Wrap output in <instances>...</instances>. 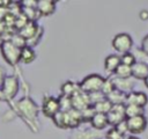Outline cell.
Returning <instances> with one entry per match:
<instances>
[{
	"mask_svg": "<svg viewBox=\"0 0 148 139\" xmlns=\"http://www.w3.org/2000/svg\"><path fill=\"white\" fill-rule=\"evenodd\" d=\"M104 80H105V78H103L99 74H89L80 82V88L86 94L101 92Z\"/></svg>",
	"mask_w": 148,
	"mask_h": 139,
	"instance_id": "cell-1",
	"label": "cell"
},
{
	"mask_svg": "<svg viewBox=\"0 0 148 139\" xmlns=\"http://www.w3.org/2000/svg\"><path fill=\"white\" fill-rule=\"evenodd\" d=\"M1 50V54L3 57V59L10 65V66H15L20 63V53H21V49H18L17 46H15L10 41L6 39L2 44V46L0 47Z\"/></svg>",
	"mask_w": 148,
	"mask_h": 139,
	"instance_id": "cell-2",
	"label": "cell"
},
{
	"mask_svg": "<svg viewBox=\"0 0 148 139\" xmlns=\"http://www.w3.org/2000/svg\"><path fill=\"white\" fill-rule=\"evenodd\" d=\"M132 46H133V39L130 34L120 32L112 38V47L121 54L130 52Z\"/></svg>",
	"mask_w": 148,
	"mask_h": 139,
	"instance_id": "cell-3",
	"label": "cell"
},
{
	"mask_svg": "<svg viewBox=\"0 0 148 139\" xmlns=\"http://www.w3.org/2000/svg\"><path fill=\"white\" fill-rule=\"evenodd\" d=\"M127 120V126H128V132L131 133V136H136L140 134L142 132H145V130L147 129V118L146 116H136V117H132V118H126Z\"/></svg>",
	"mask_w": 148,
	"mask_h": 139,
	"instance_id": "cell-4",
	"label": "cell"
},
{
	"mask_svg": "<svg viewBox=\"0 0 148 139\" xmlns=\"http://www.w3.org/2000/svg\"><path fill=\"white\" fill-rule=\"evenodd\" d=\"M108 116V120H109V125L111 126H116L117 124H119L120 122L126 119V115H125V104H113L111 110L109 111Z\"/></svg>",
	"mask_w": 148,
	"mask_h": 139,
	"instance_id": "cell-5",
	"label": "cell"
},
{
	"mask_svg": "<svg viewBox=\"0 0 148 139\" xmlns=\"http://www.w3.org/2000/svg\"><path fill=\"white\" fill-rule=\"evenodd\" d=\"M42 111H43L44 116L52 118L56 114H58L60 111L59 100L53 96H46L42 103Z\"/></svg>",
	"mask_w": 148,
	"mask_h": 139,
	"instance_id": "cell-6",
	"label": "cell"
},
{
	"mask_svg": "<svg viewBox=\"0 0 148 139\" xmlns=\"http://www.w3.org/2000/svg\"><path fill=\"white\" fill-rule=\"evenodd\" d=\"M1 90L6 96V98L14 97L18 92V80L13 75H7L1 87Z\"/></svg>",
	"mask_w": 148,
	"mask_h": 139,
	"instance_id": "cell-7",
	"label": "cell"
},
{
	"mask_svg": "<svg viewBox=\"0 0 148 139\" xmlns=\"http://www.w3.org/2000/svg\"><path fill=\"white\" fill-rule=\"evenodd\" d=\"M71 102H72V108L75 109V110H79V111L90 107L89 96H88V94L83 93L82 90H80L74 96H72L71 97Z\"/></svg>",
	"mask_w": 148,
	"mask_h": 139,
	"instance_id": "cell-8",
	"label": "cell"
},
{
	"mask_svg": "<svg viewBox=\"0 0 148 139\" xmlns=\"http://www.w3.org/2000/svg\"><path fill=\"white\" fill-rule=\"evenodd\" d=\"M147 103H148V96L143 92H131L126 94L125 104H134L145 108Z\"/></svg>",
	"mask_w": 148,
	"mask_h": 139,
	"instance_id": "cell-9",
	"label": "cell"
},
{
	"mask_svg": "<svg viewBox=\"0 0 148 139\" xmlns=\"http://www.w3.org/2000/svg\"><path fill=\"white\" fill-rule=\"evenodd\" d=\"M57 2L53 0H37L36 9L39 16H49L54 13Z\"/></svg>",
	"mask_w": 148,
	"mask_h": 139,
	"instance_id": "cell-10",
	"label": "cell"
},
{
	"mask_svg": "<svg viewBox=\"0 0 148 139\" xmlns=\"http://www.w3.org/2000/svg\"><path fill=\"white\" fill-rule=\"evenodd\" d=\"M132 76L138 80H145L148 76V65L143 61H136L132 66Z\"/></svg>",
	"mask_w": 148,
	"mask_h": 139,
	"instance_id": "cell-11",
	"label": "cell"
},
{
	"mask_svg": "<svg viewBox=\"0 0 148 139\" xmlns=\"http://www.w3.org/2000/svg\"><path fill=\"white\" fill-rule=\"evenodd\" d=\"M38 29H39V25H38L35 21H29V22L18 31V34H20L21 36H23V37L27 39V42H28L29 39H31V38L37 34Z\"/></svg>",
	"mask_w": 148,
	"mask_h": 139,
	"instance_id": "cell-12",
	"label": "cell"
},
{
	"mask_svg": "<svg viewBox=\"0 0 148 139\" xmlns=\"http://www.w3.org/2000/svg\"><path fill=\"white\" fill-rule=\"evenodd\" d=\"M80 90H81L80 83H75L73 81H66V82H64L61 85V95L67 96V97L74 96Z\"/></svg>",
	"mask_w": 148,
	"mask_h": 139,
	"instance_id": "cell-13",
	"label": "cell"
},
{
	"mask_svg": "<svg viewBox=\"0 0 148 139\" xmlns=\"http://www.w3.org/2000/svg\"><path fill=\"white\" fill-rule=\"evenodd\" d=\"M120 65V56L118 54H109L104 59V68L110 73H114V71Z\"/></svg>",
	"mask_w": 148,
	"mask_h": 139,
	"instance_id": "cell-14",
	"label": "cell"
},
{
	"mask_svg": "<svg viewBox=\"0 0 148 139\" xmlns=\"http://www.w3.org/2000/svg\"><path fill=\"white\" fill-rule=\"evenodd\" d=\"M36 59V52L34 50V47L30 46H24L23 49H21V53H20V63L22 64H31L34 60Z\"/></svg>",
	"mask_w": 148,
	"mask_h": 139,
	"instance_id": "cell-15",
	"label": "cell"
},
{
	"mask_svg": "<svg viewBox=\"0 0 148 139\" xmlns=\"http://www.w3.org/2000/svg\"><path fill=\"white\" fill-rule=\"evenodd\" d=\"M90 124L94 129L96 130H103L109 125V120H108V116L104 114H95L94 117L90 120Z\"/></svg>",
	"mask_w": 148,
	"mask_h": 139,
	"instance_id": "cell-16",
	"label": "cell"
},
{
	"mask_svg": "<svg viewBox=\"0 0 148 139\" xmlns=\"http://www.w3.org/2000/svg\"><path fill=\"white\" fill-rule=\"evenodd\" d=\"M66 112V116H67V122H68V127H75L77 126L82 119H81V114L79 110H75V109H69Z\"/></svg>",
	"mask_w": 148,
	"mask_h": 139,
	"instance_id": "cell-17",
	"label": "cell"
},
{
	"mask_svg": "<svg viewBox=\"0 0 148 139\" xmlns=\"http://www.w3.org/2000/svg\"><path fill=\"white\" fill-rule=\"evenodd\" d=\"M106 98L112 103V104H125L126 102V93L114 89L112 93H110Z\"/></svg>",
	"mask_w": 148,
	"mask_h": 139,
	"instance_id": "cell-18",
	"label": "cell"
},
{
	"mask_svg": "<svg viewBox=\"0 0 148 139\" xmlns=\"http://www.w3.org/2000/svg\"><path fill=\"white\" fill-rule=\"evenodd\" d=\"M125 115H126V118L143 116L145 115V108L139 107V105H134V104H125Z\"/></svg>",
	"mask_w": 148,
	"mask_h": 139,
	"instance_id": "cell-19",
	"label": "cell"
},
{
	"mask_svg": "<svg viewBox=\"0 0 148 139\" xmlns=\"http://www.w3.org/2000/svg\"><path fill=\"white\" fill-rule=\"evenodd\" d=\"M112 105H113V104H112L108 98H105V100H103V101H101V102L94 104L92 108H94L95 112H97V114H104V115H108L109 111L111 110Z\"/></svg>",
	"mask_w": 148,
	"mask_h": 139,
	"instance_id": "cell-20",
	"label": "cell"
},
{
	"mask_svg": "<svg viewBox=\"0 0 148 139\" xmlns=\"http://www.w3.org/2000/svg\"><path fill=\"white\" fill-rule=\"evenodd\" d=\"M52 120L59 129H68V122H67V116L65 111L60 110L58 114H56L52 117Z\"/></svg>",
	"mask_w": 148,
	"mask_h": 139,
	"instance_id": "cell-21",
	"label": "cell"
},
{
	"mask_svg": "<svg viewBox=\"0 0 148 139\" xmlns=\"http://www.w3.org/2000/svg\"><path fill=\"white\" fill-rule=\"evenodd\" d=\"M113 74L118 79H130V78H132V67L120 64Z\"/></svg>",
	"mask_w": 148,
	"mask_h": 139,
	"instance_id": "cell-22",
	"label": "cell"
},
{
	"mask_svg": "<svg viewBox=\"0 0 148 139\" xmlns=\"http://www.w3.org/2000/svg\"><path fill=\"white\" fill-rule=\"evenodd\" d=\"M15 46H17L18 49H23L24 46H27V39L23 37V36H21L18 32H14L13 35H12V37H10V39H9Z\"/></svg>",
	"mask_w": 148,
	"mask_h": 139,
	"instance_id": "cell-23",
	"label": "cell"
},
{
	"mask_svg": "<svg viewBox=\"0 0 148 139\" xmlns=\"http://www.w3.org/2000/svg\"><path fill=\"white\" fill-rule=\"evenodd\" d=\"M22 7V6H21ZM22 14L29 20V21H35L38 19L39 14L37 12L36 8H27V7H22Z\"/></svg>",
	"mask_w": 148,
	"mask_h": 139,
	"instance_id": "cell-24",
	"label": "cell"
},
{
	"mask_svg": "<svg viewBox=\"0 0 148 139\" xmlns=\"http://www.w3.org/2000/svg\"><path fill=\"white\" fill-rule=\"evenodd\" d=\"M136 63V58L133 53L131 52H127V53H124L120 56V64H124L126 66H130L132 67L134 64Z\"/></svg>",
	"mask_w": 148,
	"mask_h": 139,
	"instance_id": "cell-25",
	"label": "cell"
},
{
	"mask_svg": "<svg viewBox=\"0 0 148 139\" xmlns=\"http://www.w3.org/2000/svg\"><path fill=\"white\" fill-rule=\"evenodd\" d=\"M114 89H116V87H114L113 80H112V79H110V78H108V79H105V80H104V83H103V86H102L101 92H102L105 96H108V95H109L110 93H112Z\"/></svg>",
	"mask_w": 148,
	"mask_h": 139,
	"instance_id": "cell-26",
	"label": "cell"
},
{
	"mask_svg": "<svg viewBox=\"0 0 148 139\" xmlns=\"http://www.w3.org/2000/svg\"><path fill=\"white\" fill-rule=\"evenodd\" d=\"M80 114H81V119H82V122H90L91 118L94 117V115H95L96 112H95L92 105H90V107H88V108L81 110Z\"/></svg>",
	"mask_w": 148,
	"mask_h": 139,
	"instance_id": "cell-27",
	"label": "cell"
},
{
	"mask_svg": "<svg viewBox=\"0 0 148 139\" xmlns=\"http://www.w3.org/2000/svg\"><path fill=\"white\" fill-rule=\"evenodd\" d=\"M89 96V101H90V105H94L103 100L106 98V96L102 93V92H96V93H91V94H88Z\"/></svg>",
	"mask_w": 148,
	"mask_h": 139,
	"instance_id": "cell-28",
	"label": "cell"
},
{
	"mask_svg": "<svg viewBox=\"0 0 148 139\" xmlns=\"http://www.w3.org/2000/svg\"><path fill=\"white\" fill-rule=\"evenodd\" d=\"M42 35H43V28H40V27H39V29H38L37 34H36L31 39H29V41L27 42V45H28V46H30V47L36 46V45L39 43V41L42 39Z\"/></svg>",
	"mask_w": 148,
	"mask_h": 139,
	"instance_id": "cell-29",
	"label": "cell"
},
{
	"mask_svg": "<svg viewBox=\"0 0 148 139\" xmlns=\"http://www.w3.org/2000/svg\"><path fill=\"white\" fill-rule=\"evenodd\" d=\"M106 139H124V136L116 129V127H111L106 132V136H105Z\"/></svg>",
	"mask_w": 148,
	"mask_h": 139,
	"instance_id": "cell-30",
	"label": "cell"
},
{
	"mask_svg": "<svg viewBox=\"0 0 148 139\" xmlns=\"http://www.w3.org/2000/svg\"><path fill=\"white\" fill-rule=\"evenodd\" d=\"M113 127H116L123 136H125V133H127L128 132V126H127V120L125 119V120H123V122H120L119 124H117L116 126H113Z\"/></svg>",
	"mask_w": 148,
	"mask_h": 139,
	"instance_id": "cell-31",
	"label": "cell"
},
{
	"mask_svg": "<svg viewBox=\"0 0 148 139\" xmlns=\"http://www.w3.org/2000/svg\"><path fill=\"white\" fill-rule=\"evenodd\" d=\"M141 49H142V51L148 56V35H146V36L143 37V39H142V42H141Z\"/></svg>",
	"mask_w": 148,
	"mask_h": 139,
	"instance_id": "cell-32",
	"label": "cell"
},
{
	"mask_svg": "<svg viewBox=\"0 0 148 139\" xmlns=\"http://www.w3.org/2000/svg\"><path fill=\"white\" fill-rule=\"evenodd\" d=\"M6 70H5V67H2V66H0V89H1V87H2V85H3V82H5V79H6Z\"/></svg>",
	"mask_w": 148,
	"mask_h": 139,
	"instance_id": "cell-33",
	"label": "cell"
},
{
	"mask_svg": "<svg viewBox=\"0 0 148 139\" xmlns=\"http://www.w3.org/2000/svg\"><path fill=\"white\" fill-rule=\"evenodd\" d=\"M139 17H140L141 20H148V10H146V9L141 10V12L139 13Z\"/></svg>",
	"mask_w": 148,
	"mask_h": 139,
	"instance_id": "cell-34",
	"label": "cell"
},
{
	"mask_svg": "<svg viewBox=\"0 0 148 139\" xmlns=\"http://www.w3.org/2000/svg\"><path fill=\"white\" fill-rule=\"evenodd\" d=\"M5 100H7V98H6V96L3 95V93H2V90L0 89V101H5Z\"/></svg>",
	"mask_w": 148,
	"mask_h": 139,
	"instance_id": "cell-35",
	"label": "cell"
},
{
	"mask_svg": "<svg viewBox=\"0 0 148 139\" xmlns=\"http://www.w3.org/2000/svg\"><path fill=\"white\" fill-rule=\"evenodd\" d=\"M3 42H5V38H3V36H2V35H0V47L2 46Z\"/></svg>",
	"mask_w": 148,
	"mask_h": 139,
	"instance_id": "cell-36",
	"label": "cell"
},
{
	"mask_svg": "<svg viewBox=\"0 0 148 139\" xmlns=\"http://www.w3.org/2000/svg\"><path fill=\"white\" fill-rule=\"evenodd\" d=\"M143 83H145V86H146V87L148 88V76H147V78H146V79L143 80Z\"/></svg>",
	"mask_w": 148,
	"mask_h": 139,
	"instance_id": "cell-37",
	"label": "cell"
},
{
	"mask_svg": "<svg viewBox=\"0 0 148 139\" xmlns=\"http://www.w3.org/2000/svg\"><path fill=\"white\" fill-rule=\"evenodd\" d=\"M126 139H139L138 137H135V136H130V137H127Z\"/></svg>",
	"mask_w": 148,
	"mask_h": 139,
	"instance_id": "cell-38",
	"label": "cell"
}]
</instances>
